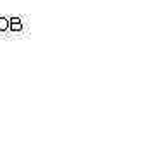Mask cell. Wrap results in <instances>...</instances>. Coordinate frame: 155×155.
Here are the masks:
<instances>
[{"label": "cell", "instance_id": "2", "mask_svg": "<svg viewBox=\"0 0 155 155\" xmlns=\"http://www.w3.org/2000/svg\"><path fill=\"white\" fill-rule=\"evenodd\" d=\"M5 29H9V19L0 17V31H5Z\"/></svg>", "mask_w": 155, "mask_h": 155}, {"label": "cell", "instance_id": "1", "mask_svg": "<svg viewBox=\"0 0 155 155\" xmlns=\"http://www.w3.org/2000/svg\"><path fill=\"white\" fill-rule=\"evenodd\" d=\"M9 29H12V31H21L22 29V22L19 17H11L9 19Z\"/></svg>", "mask_w": 155, "mask_h": 155}]
</instances>
